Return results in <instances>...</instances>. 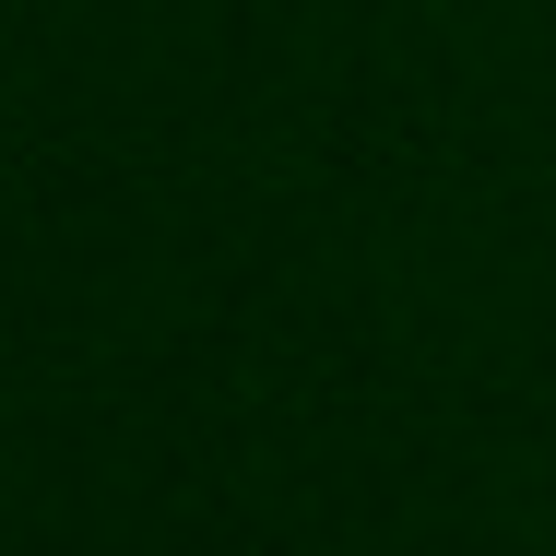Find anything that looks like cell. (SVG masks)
<instances>
[]
</instances>
